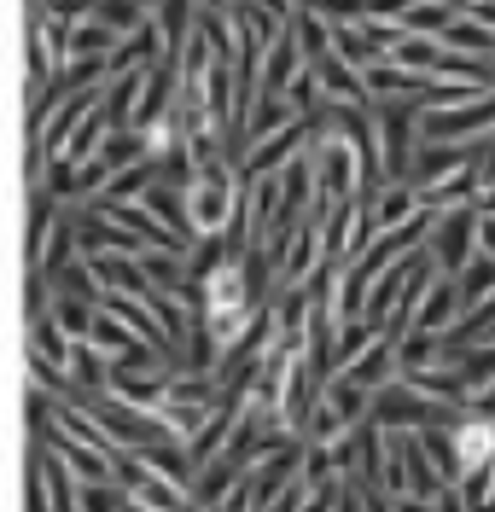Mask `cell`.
<instances>
[{
  "label": "cell",
  "mask_w": 495,
  "mask_h": 512,
  "mask_svg": "<svg viewBox=\"0 0 495 512\" xmlns=\"http://www.w3.org/2000/svg\"><path fill=\"white\" fill-rule=\"evenodd\" d=\"M239 163H216V169H198L187 181V227H193V245H228L233 216H239Z\"/></svg>",
  "instance_id": "1"
},
{
  "label": "cell",
  "mask_w": 495,
  "mask_h": 512,
  "mask_svg": "<svg viewBox=\"0 0 495 512\" xmlns=\"http://www.w3.org/2000/svg\"><path fill=\"white\" fill-rule=\"evenodd\" d=\"M414 152H420V105H373V158H379V181H408Z\"/></svg>",
  "instance_id": "2"
},
{
  "label": "cell",
  "mask_w": 495,
  "mask_h": 512,
  "mask_svg": "<svg viewBox=\"0 0 495 512\" xmlns=\"http://www.w3.org/2000/svg\"><path fill=\"white\" fill-rule=\"evenodd\" d=\"M426 256L443 280H455L466 262L478 256V210H443V216H431Z\"/></svg>",
  "instance_id": "3"
},
{
  "label": "cell",
  "mask_w": 495,
  "mask_h": 512,
  "mask_svg": "<svg viewBox=\"0 0 495 512\" xmlns=\"http://www.w3.org/2000/svg\"><path fill=\"white\" fill-rule=\"evenodd\" d=\"M315 222H321L327 268H350V262L373 245V210H367V198H350V204H338V210L315 216Z\"/></svg>",
  "instance_id": "4"
},
{
  "label": "cell",
  "mask_w": 495,
  "mask_h": 512,
  "mask_svg": "<svg viewBox=\"0 0 495 512\" xmlns=\"http://www.w3.org/2000/svg\"><path fill=\"white\" fill-rule=\"evenodd\" d=\"M449 454H455V472L466 478H478V472H490L495 466V419L484 414H461L449 425Z\"/></svg>",
  "instance_id": "5"
},
{
  "label": "cell",
  "mask_w": 495,
  "mask_h": 512,
  "mask_svg": "<svg viewBox=\"0 0 495 512\" xmlns=\"http://www.w3.org/2000/svg\"><path fill=\"white\" fill-rule=\"evenodd\" d=\"M367 82V99H373V105H420V99H426V76H414V70H402V64H373V70H367L362 76Z\"/></svg>",
  "instance_id": "6"
},
{
  "label": "cell",
  "mask_w": 495,
  "mask_h": 512,
  "mask_svg": "<svg viewBox=\"0 0 495 512\" xmlns=\"http://www.w3.org/2000/svg\"><path fill=\"white\" fill-rule=\"evenodd\" d=\"M297 76H303V53H297L292 24H286V30H280V41L268 47V59H263V76H257V99H286Z\"/></svg>",
  "instance_id": "7"
},
{
  "label": "cell",
  "mask_w": 495,
  "mask_h": 512,
  "mask_svg": "<svg viewBox=\"0 0 495 512\" xmlns=\"http://www.w3.org/2000/svg\"><path fill=\"white\" fill-rule=\"evenodd\" d=\"M367 210H373V233H391V227H408L420 216V198L408 181H385L379 192H367Z\"/></svg>",
  "instance_id": "8"
},
{
  "label": "cell",
  "mask_w": 495,
  "mask_h": 512,
  "mask_svg": "<svg viewBox=\"0 0 495 512\" xmlns=\"http://www.w3.org/2000/svg\"><path fill=\"white\" fill-rule=\"evenodd\" d=\"M455 291H461V315L484 309V303L495 297V262H490V256H472L461 274H455Z\"/></svg>",
  "instance_id": "9"
},
{
  "label": "cell",
  "mask_w": 495,
  "mask_h": 512,
  "mask_svg": "<svg viewBox=\"0 0 495 512\" xmlns=\"http://www.w3.org/2000/svg\"><path fill=\"white\" fill-rule=\"evenodd\" d=\"M332 512H367V489L362 483H344V495H338V507Z\"/></svg>",
  "instance_id": "10"
},
{
  "label": "cell",
  "mask_w": 495,
  "mask_h": 512,
  "mask_svg": "<svg viewBox=\"0 0 495 512\" xmlns=\"http://www.w3.org/2000/svg\"><path fill=\"white\" fill-rule=\"evenodd\" d=\"M478 256L495 262V216H484V210H478Z\"/></svg>",
  "instance_id": "11"
},
{
  "label": "cell",
  "mask_w": 495,
  "mask_h": 512,
  "mask_svg": "<svg viewBox=\"0 0 495 512\" xmlns=\"http://www.w3.org/2000/svg\"><path fill=\"white\" fill-rule=\"evenodd\" d=\"M292 6H309V0H292Z\"/></svg>",
  "instance_id": "12"
}]
</instances>
